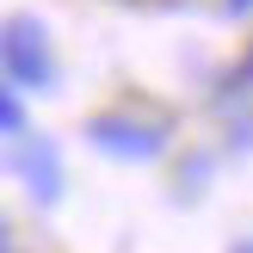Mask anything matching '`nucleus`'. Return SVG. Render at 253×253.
<instances>
[{"instance_id": "obj_1", "label": "nucleus", "mask_w": 253, "mask_h": 253, "mask_svg": "<svg viewBox=\"0 0 253 253\" xmlns=\"http://www.w3.org/2000/svg\"><path fill=\"white\" fill-rule=\"evenodd\" d=\"M6 62H12L19 81L49 86V49H43V31H37V25H12L6 31Z\"/></svg>"}, {"instance_id": "obj_2", "label": "nucleus", "mask_w": 253, "mask_h": 253, "mask_svg": "<svg viewBox=\"0 0 253 253\" xmlns=\"http://www.w3.org/2000/svg\"><path fill=\"white\" fill-rule=\"evenodd\" d=\"M136 130H142V124H99L93 142H99V148H111V155H136V161L161 155V136H136Z\"/></svg>"}, {"instance_id": "obj_3", "label": "nucleus", "mask_w": 253, "mask_h": 253, "mask_svg": "<svg viewBox=\"0 0 253 253\" xmlns=\"http://www.w3.org/2000/svg\"><path fill=\"white\" fill-rule=\"evenodd\" d=\"M19 173H31L37 179V198H56V155H49V142H31L19 155Z\"/></svg>"}, {"instance_id": "obj_4", "label": "nucleus", "mask_w": 253, "mask_h": 253, "mask_svg": "<svg viewBox=\"0 0 253 253\" xmlns=\"http://www.w3.org/2000/svg\"><path fill=\"white\" fill-rule=\"evenodd\" d=\"M0 130H19V105H12L6 93H0Z\"/></svg>"}, {"instance_id": "obj_5", "label": "nucleus", "mask_w": 253, "mask_h": 253, "mask_svg": "<svg viewBox=\"0 0 253 253\" xmlns=\"http://www.w3.org/2000/svg\"><path fill=\"white\" fill-rule=\"evenodd\" d=\"M235 253H253V241H241V247H235Z\"/></svg>"}]
</instances>
